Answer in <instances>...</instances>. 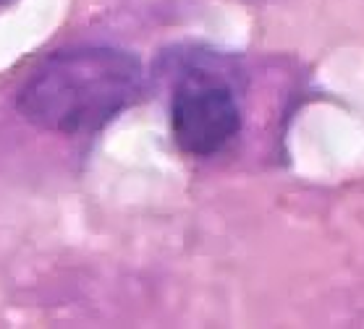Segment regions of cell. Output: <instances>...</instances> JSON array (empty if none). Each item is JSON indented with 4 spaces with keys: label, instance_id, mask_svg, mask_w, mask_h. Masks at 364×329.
I'll list each match as a JSON object with an SVG mask.
<instances>
[{
    "label": "cell",
    "instance_id": "7a4b0ae2",
    "mask_svg": "<svg viewBox=\"0 0 364 329\" xmlns=\"http://www.w3.org/2000/svg\"><path fill=\"white\" fill-rule=\"evenodd\" d=\"M171 126L181 152L191 157H210L239 133L241 113L233 91L225 84L199 76L186 79L176 89Z\"/></svg>",
    "mask_w": 364,
    "mask_h": 329
},
{
    "label": "cell",
    "instance_id": "6da1fadb",
    "mask_svg": "<svg viewBox=\"0 0 364 329\" xmlns=\"http://www.w3.org/2000/svg\"><path fill=\"white\" fill-rule=\"evenodd\" d=\"M141 63L132 52L105 45L50 55L18 91V113L32 126L63 136L95 133L141 91Z\"/></svg>",
    "mask_w": 364,
    "mask_h": 329
}]
</instances>
